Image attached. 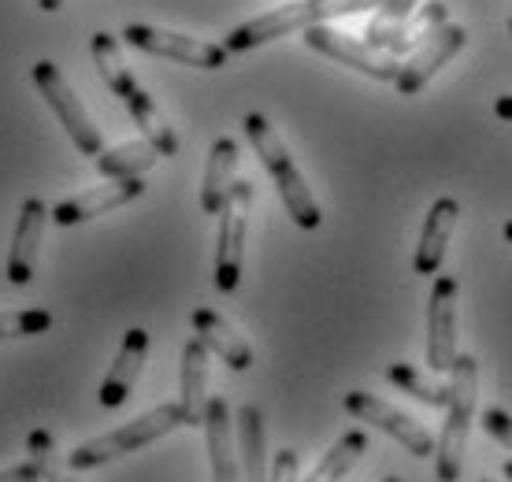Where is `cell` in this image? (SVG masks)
Returning <instances> with one entry per match:
<instances>
[{
  "instance_id": "obj_34",
  "label": "cell",
  "mask_w": 512,
  "mask_h": 482,
  "mask_svg": "<svg viewBox=\"0 0 512 482\" xmlns=\"http://www.w3.org/2000/svg\"><path fill=\"white\" fill-rule=\"evenodd\" d=\"M501 475H505V479L512 482V460H505V468H501Z\"/></svg>"
},
{
  "instance_id": "obj_31",
  "label": "cell",
  "mask_w": 512,
  "mask_h": 482,
  "mask_svg": "<svg viewBox=\"0 0 512 482\" xmlns=\"http://www.w3.org/2000/svg\"><path fill=\"white\" fill-rule=\"evenodd\" d=\"M0 482H41V471L34 460H26V464H15V468L0 471Z\"/></svg>"
},
{
  "instance_id": "obj_30",
  "label": "cell",
  "mask_w": 512,
  "mask_h": 482,
  "mask_svg": "<svg viewBox=\"0 0 512 482\" xmlns=\"http://www.w3.org/2000/svg\"><path fill=\"white\" fill-rule=\"evenodd\" d=\"M416 8H420V0H383V4H379V15H375V23H405Z\"/></svg>"
},
{
  "instance_id": "obj_16",
  "label": "cell",
  "mask_w": 512,
  "mask_h": 482,
  "mask_svg": "<svg viewBox=\"0 0 512 482\" xmlns=\"http://www.w3.org/2000/svg\"><path fill=\"white\" fill-rule=\"evenodd\" d=\"M205 445H208V464H212V482H242V460H238V449H234L231 405L223 397H208Z\"/></svg>"
},
{
  "instance_id": "obj_27",
  "label": "cell",
  "mask_w": 512,
  "mask_h": 482,
  "mask_svg": "<svg viewBox=\"0 0 512 482\" xmlns=\"http://www.w3.org/2000/svg\"><path fill=\"white\" fill-rule=\"evenodd\" d=\"M26 453H30V460L38 464L41 482H75L71 475H64V471L56 468V438H52L45 427L30 431V438H26Z\"/></svg>"
},
{
  "instance_id": "obj_33",
  "label": "cell",
  "mask_w": 512,
  "mask_h": 482,
  "mask_svg": "<svg viewBox=\"0 0 512 482\" xmlns=\"http://www.w3.org/2000/svg\"><path fill=\"white\" fill-rule=\"evenodd\" d=\"M38 8L41 12H60V8H64V0H38Z\"/></svg>"
},
{
  "instance_id": "obj_29",
  "label": "cell",
  "mask_w": 512,
  "mask_h": 482,
  "mask_svg": "<svg viewBox=\"0 0 512 482\" xmlns=\"http://www.w3.org/2000/svg\"><path fill=\"white\" fill-rule=\"evenodd\" d=\"M297 468H301V460H297L294 449H279L275 460H271V479L268 482H301L297 479Z\"/></svg>"
},
{
  "instance_id": "obj_4",
  "label": "cell",
  "mask_w": 512,
  "mask_h": 482,
  "mask_svg": "<svg viewBox=\"0 0 512 482\" xmlns=\"http://www.w3.org/2000/svg\"><path fill=\"white\" fill-rule=\"evenodd\" d=\"M475 397H479V360L472 353H461L449 371V401L442 434L435 442V471L438 482H457L464 468V445L475 419Z\"/></svg>"
},
{
  "instance_id": "obj_8",
  "label": "cell",
  "mask_w": 512,
  "mask_h": 482,
  "mask_svg": "<svg viewBox=\"0 0 512 482\" xmlns=\"http://www.w3.org/2000/svg\"><path fill=\"white\" fill-rule=\"evenodd\" d=\"M123 41L141 52H149V56H164V60H175V64L201 67V71L227 67V49L223 45L205 38H190V34H179V30H164V26L130 23L123 30Z\"/></svg>"
},
{
  "instance_id": "obj_12",
  "label": "cell",
  "mask_w": 512,
  "mask_h": 482,
  "mask_svg": "<svg viewBox=\"0 0 512 482\" xmlns=\"http://www.w3.org/2000/svg\"><path fill=\"white\" fill-rule=\"evenodd\" d=\"M464 45H468V30H464L461 23H442L438 30H431V34L423 38L420 49L412 52L409 64H401V75H397V82H394L397 93H401V97H416Z\"/></svg>"
},
{
  "instance_id": "obj_24",
  "label": "cell",
  "mask_w": 512,
  "mask_h": 482,
  "mask_svg": "<svg viewBox=\"0 0 512 482\" xmlns=\"http://www.w3.org/2000/svg\"><path fill=\"white\" fill-rule=\"evenodd\" d=\"M156 160H160V153L149 141H127L116 149H104L97 156V171L104 178H141L149 167H156Z\"/></svg>"
},
{
  "instance_id": "obj_20",
  "label": "cell",
  "mask_w": 512,
  "mask_h": 482,
  "mask_svg": "<svg viewBox=\"0 0 512 482\" xmlns=\"http://www.w3.org/2000/svg\"><path fill=\"white\" fill-rule=\"evenodd\" d=\"M234 171H238V141L234 138H216L208 149L205 164V182H201V208L205 216H219L223 204L234 190Z\"/></svg>"
},
{
  "instance_id": "obj_25",
  "label": "cell",
  "mask_w": 512,
  "mask_h": 482,
  "mask_svg": "<svg viewBox=\"0 0 512 482\" xmlns=\"http://www.w3.org/2000/svg\"><path fill=\"white\" fill-rule=\"evenodd\" d=\"M383 375H386V382H394L397 390H405V394L416 397V401H423V405L446 408V401H449V382L431 379V375L416 371L412 364H405V360H394V364H386Z\"/></svg>"
},
{
  "instance_id": "obj_23",
  "label": "cell",
  "mask_w": 512,
  "mask_h": 482,
  "mask_svg": "<svg viewBox=\"0 0 512 482\" xmlns=\"http://www.w3.org/2000/svg\"><path fill=\"white\" fill-rule=\"evenodd\" d=\"M364 453H368V434L364 431L342 434V438L323 453V460L312 468V475H308L305 482H342Z\"/></svg>"
},
{
  "instance_id": "obj_11",
  "label": "cell",
  "mask_w": 512,
  "mask_h": 482,
  "mask_svg": "<svg viewBox=\"0 0 512 482\" xmlns=\"http://www.w3.org/2000/svg\"><path fill=\"white\" fill-rule=\"evenodd\" d=\"M457 279L438 275L427 301V364L435 371H453L457 364Z\"/></svg>"
},
{
  "instance_id": "obj_5",
  "label": "cell",
  "mask_w": 512,
  "mask_h": 482,
  "mask_svg": "<svg viewBox=\"0 0 512 482\" xmlns=\"http://www.w3.org/2000/svg\"><path fill=\"white\" fill-rule=\"evenodd\" d=\"M179 427H186L182 408L179 405H160V408H153V412H145V416L130 419V423L116 427V431H108V434H101V438L82 442L75 453H67V468H71V471L104 468V464L127 457V453H138L141 445L156 442V438L179 431Z\"/></svg>"
},
{
  "instance_id": "obj_21",
  "label": "cell",
  "mask_w": 512,
  "mask_h": 482,
  "mask_svg": "<svg viewBox=\"0 0 512 482\" xmlns=\"http://www.w3.org/2000/svg\"><path fill=\"white\" fill-rule=\"evenodd\" d=\"M186 427H205L208 408V349L205 342H186L182 349V397H179Z\"/></svg>"
},
{
  "instance_id": "obj_6",
  "label": "cell",
  "mask_w": 512,
  "mask_h": 482,
  "mask_svg": "<svg viewBox=\"0 0 512 482\" xmlns=\"http://www.w3.org/2000/svg\"><path fill=\"white\" fill-rule=\"evenodd\" d=\"M30 78H34L38 93L45 97V104L56 112L60 127L67 130V138L75 141L78 153H82V156H101L104 153L101 130L93 127L86 104L75 97V89H71V82L64 78V71L52 64V60H38V64L30 67Z\"/></svg>"
},
{
  "instance_id": "obj_3",
  "label": "cell",
  "mask_w": 512,
  "mask_h": 482,
  "mask_svg": "<svg viewBox=\"0 0 512 482\" xmlns=\"http://www.w3.org/2000/svg\"><path fill=\"white\" fill-rule=\"evenodd\" d=\"M383 0H290L282 8H271V12L256 15L249 23L234 26L227 34V52H249L260 49L275 38H286L294 30H308V26H323L327 19H338V15H357L368 12V8H379Z\"/></svg>"
},
{
  "instance_id": "obj_13",
  "label": "cell",
  "mask_w": 512,
  "mask_h": 482,
  "mask_svg": "<svg viewBox=\"0 0 512 482\" xmlns=\"http://www.w3.org/2000/svg\"><path fill=\"white\" fill-rule=\"evenodd\" d=\"M141 193H145V178H108L104 186H93V190L75 193L64 204H56L49 212V219L56 227H78L86 219H97L104 212H112V208L138 201Z\"/></svg>"
},
{
  "instance_id": "obj_10",
  "label": "cell",
  "mask_w": 512,
  "mask_h": 482,
  "mask_svg": "<svg viewBox=\"0 0 512 482\" xmlns=\"http://www.w3.org/2000/svg\"><path fill=\"white\" fill-rule=\"evenodd\" d=\"M305 45H308V49L323 52V56H331V60H338V64L353 67V71H360V75L375 78V82H397V75H401L397 56L372 49L364 38H353V34H346V30H334V26H327V23L308 26Z\"/></svg>"
},
{
  "instance_id": "obj_37",
  "label": "cell",
  "mask_w": 512,
  "mask_h": 482,
  "mask_svg": "<svg viewBox=\"0 0 512 482\" xmlns=\"http://www.w3.org/2000/svg\"><path fill=\"white\" fill-rule=\"evenodd\" d=\"M479 482H494V479H479Z\"/></svg>"
},
{
  "instance_id": "obj_28",
  "label": "cell",
  "mask_w": 512,
  "mask_h": 482,
  "mask_svg": "<svg viewBox=\"0 0 512 482\" xmlns=\"http://www.w3.org/2000/svg\"><path fill=\"white\" fill-rule=\"evenodd\" d=\"M483 431H487L490 438H498V442L512 453V412L509 408H487V412H483Z\"/></svg>"
},
{
  "instance_id": "obj_1",
  "label": "cell",
  "mask_w": 512,
  "mask_h": 482,
  "mask_svg": "<svg viewBox=\"0 0 512 482\" xmlns=\"http://www.w3.org/2000/svg\"><path fill=\"white\" fill-rule=\"evenodd\" d=\"M90 52H93V64L101 71L104 86L116 93L119 101L127 104L130 119H134V127L145 134V141L153 145L160 156H175L179 153V138H175V130L171 123L164 119V112L156 108V101L141 89V82L130 75L127 60H123V52H119V41L116 34H108V30H97L90 41Z\"/></svg>"
},
{
  "instance_id": "obj_17",
  "label": "cell",
  "mask_w": 512,
  "mask_h": 482,
  "mask_svg": "<svg viewBox=\"0 0 512 482\" xmlns=\"http://www.w3.org/2000/svg\"><path fill=\"white\" fill-rule=\"evenodd\" d=\"M145 360H149V330L130 327L127 334H123V345H119L112 368H108V375H104V382H101L104 408L127 405V397H130V390H134V382H138L141 368H145Z\"/></svg>"
},
{
  "instance_id": "obj_7",
  "label": "cell",
  "mask_w": 512,
  "mask_h": 482,
  "mask_svg": "<svg viewBox=\"0 0 512 482\" xmlns=\"http://www.w3.org/2000/svg\"><path fill=\"white\" fill-rule=\"evenodd\" d=\"M249 204H253V182H234L231 197L219 212V241H216V290L234 293L242 282L245 264V230H249Z\"/></svg>"
},
{
  "instance_id": "obj_15",
  "label": "cell",
  "mask_w": 512,
  "mask_h": 482,
  "mask_svg": "<svg viewBox=\"0 0 512 482\" xmlns=\"http://www.w3.org/2000/svg\"><path fill=\"white\" fill-rule=\"evenodd\" d=\"M45 223H49L45 201H41V197H26V201L19 204V223H15V238H12V249H8V267H4V275H8L12 286H26V282L34 279Z\"/></svg>"
},
{
  "instance_id": "obj_19",
  "label": "cell",
  "mask_w": 512,
  "mask_h": 482,
  "mask_svg": "<svg viewBox=\"0 0 512 482\" xmlns=\"http://www.w3.org/2000/svg\"><path fill=\"white\" fill-rule=\"evenodd\" d=\"M190 323L197 330V342H205L208 353H216L231 371L253 368V349H249V342L219 312H212V308H193Z\"/></svg>"
},
{
  "instance_id": "obj_2",
  "label": "cell",
  "mask_w": 512,
  "mask_h": 482,
  "mask_svg": "<svg viewBox=\"0 0 512 482\" xmlns=\"http://www.w3.org/2000/svg\"><path fill=\"white\" fill-rule=\"evenodd\" d=\"M242 127H245L249 145H253L256 156H260V164L268 167V175L275 178V186H279V197H282V204H286V216L294 219L301 230H316L323 223V212H320V204H316V197H312V190H308L305 175L297 171L290 149L282 145L279 130L271 127L268 115H260V112L245 115Z\"/></svg>"
},
{
  "instance_id": "obj_22",
  "label": "cell",
  "mask_w": 512,
  "mask_h": 482,
  "mask_svg": "<svg viewBox=\"0 0 512 482\" xmlns=\"http://www.w3.org/2000/svg\"><path fill=\"white\" fill-rule=\"evenodd\" d=\"M238 460H242L245 482H268L271 460H268V431H264V416L256 405L238 408Z\"/></svg>"
},
{
  "instance_id": "obj_35",
  "label": "cell",
  "mask_w": 512,
  "mask_h": 482,
  "mask_svg": "<svg viewBox=\"0 0 512 482\" xmlns=\"http://www.w3.org/2000/svg\"><path fill=\"white\" fill-rule=\"evenodd\" d=\"M501 234H505V241H509V245H512V219H509V223H505V230H501Z\"/></svg>"
},
{
  "instance_id": "obj_36",
  "label": "cell",
  "mask_w": 512,
  "mask_h": 482,
  "mask_svg": "<svg viewBox=\"0 0 512 482\" xmlns=\"http://www.w3.org/2000/svg\"><path fill=\"white\" fill-rule=\"evenodd\" d=\"M383 482H401V479H397V475H390V479H383Z\"/></svg>"
},
{
  "instance_id": "obj_38",
  "label": "cell",
  "mask_w": 512,
  "mask_h": 482,
  "mask_svg": "<svg viewBox=\"0 0 512 482\" xmlns=\"http://www.w3.org/2000/svg\"><path fill=\"white\" fill-rule=\"evenodd\" d=\"M509 34H512V19H509Z\"/></svg>"
},
{
  "instance_id": "obj_26",
  "label": "cell",
  "mask_w": 512,
  "mask_h": 482,
  "mask_svg": "<svg viewBox=\"0 0 512 482\" xmlns=\"http://www.w3.org/2000/svg\"><path fill=\"white\" fill-rule=\"evenodd\" d=\"M56 319L45 308H19V312H0V338H34L45 334Z\"/></svg>"
},
{
  "instance_id": "obj_18",
  "label": "cell",
  "mask_w": 512,
  "mask_h": 482,
  "mask_svg": "<svg viewBox=\"0 0 512 482\" xmlns=\"http://www.w3.org/2000/svg\"><path fill=\"white\" fill-rule=\"evenodd\" d=\"M457 216H461V204L453 197H438L431 204V212L423 216L420 230V245H416V256H412V271L416 275H435L442 260H446V245L453 238V227H457Z\"/></svg>"
},
{
  "instance_id": "obj_32",
  "label": "cell",
  "mask_w": 512,
  "mask_h": 482,
  "mask_svg": "<svg viewBox=\"0 0 512 482\" xmlns=\"http://www.w3.org/2000/svg\"><path fill=\"white\" fill-rule=\"evenodd\" d=\"M494 112H498V119L512 123V93H505V97H498V101H494Z\"/></svg>"
},
{
  "instance_id": "obj_9",
  "label": "cell",
  "mask_w": 512,
  "mask_h": 482,
  "mask_svg": "<svg viewBox=\"0 0 512 482\" xmlns=\"http://www.w3.org/2000/svg\"><path fill=\"white\" fill-rule=\"evenodd\" d=\"M342 405H346V412L353 419L368 423L375 431H383L386 438H394V442L401 445L405 453H412V457H420V460L435 457V438H431V431H427L423 423H416L409 412L386 405L383 397L364 394V390H349V394L342 397Z\"/></svg>"
},
{
  "instance_id": "obj_14",
  "label": "cell",
  "mask_w": 512,
  "mask_h": 482,
  "mask_svg": "<svg viewBox=\"0 0 512 482\" xmlns=\"http://www.w3.org/2000/svg\"><path fill=\"white\" fill-rule=\"evenodd\" d=\"M442 23H449L446 4H442V0H427L423 8H416V12L405 19V23H375L372 19L368 30H364V41L379 52L401 56V52H409V49H420L423 38H427L431 30H438Z\"/></svg>"
}]
</instances>
